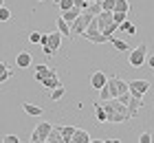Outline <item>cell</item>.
I'll return each instance as SVG.
<instances>
[{
	"label": "cell",
	"instance_id": "e0dca14e",
	"mask_svg": "<svg viewBox=\"0 0 154 143\" xmlns=\"http://www.w3.org/2000/svg\"><path fill=\"white\" fill-rule=\"evenodd\" d=\"M128 11H130V2L128 0H115L112 13H123V16H128Z\"/></svg>",
	"mask_w": 154,
	"mask_h": 143
},
{
	"label": "cell",
	"instance_id": "52a82bcc",
	"mask_svg": "<svg viewBox=\"0 0 154 143\" xmlns=\"http://www.w3.org/2000/svg\"><path fill=\"white\" fill-rule=\"evenodd\" d=\"M128 90H130V95L143 97L150 90V82L148 79H132V82H128Z\"/></svg>",
	"mask_w": 154,
	"mask_h": 143
},
{
	"label": "cell",
	"instance_id": "f1b7e54d",
	"mask_svg": "<svg viewBox=\"0 0 154 143\" xmlns=\"http://www.w3.org/2000/svg\"><path fill=\"white\" fill-rule=\"evenodd\" d=\"M0 141H2V143H18L20 139H18V134H5Z\"/></svg>",
	"mask_w": 154,
	"mask_h": 143
},
{
	"label": "cell",
	"instance_id": "7a4b0ae2",
	"mask_svg": "<svg viewBox=\"0 0 154 143\" xmlns=\"http://www.w3.org/2000/svg\"><path fill=\"white\" fill-rule=\"evenodd\" d=\"M95 22H97V29H99L103 35H108V38H110V35H115L117 26H119L112 20V11H103V9L95 16Z\"/></svg>",
	"mask_w": 154,
	"mask_h": 143
},
{
	"label": "cell",
	"instance_id": "7c38bea8",
	"mask_svg": "<svg viewBox=\"0 0 154 143\" xmlns=\"http://www.w3.org/2000/svg\"><path fill=\"white\" fill-rule=\"evenodd\" d=\"M106 79H108V75H103L101 70H95L93 75H90V86H93L95 90H99L103 84H106Z\"/></svg>",
	"mask_w": 154,
	"mask_h": 143
},
{
	"label": "cell",
	"instance_id": "4fadbf2b",
	"mask_svg": "<svg viewBox=\"0 0 154 143\" xmlns=\"http://www.w3.org/2000/svg\"><path fill=\"white\" fill-rule=\"evenodd\" d=\"M11 75H13V66L7 64V62H0V84L11 79Z\"/></svg>",
	"mask_w": 154,
	"mask_h": 143
},
{
	"label": "cell",
	"instance_id": "30bf717a",
	"mask_svg": "<svg viewBox=\"0 0 154 143\" xmlns=\"http://www.w3.org/2000/svg\"><path fill=\"white\" fill-rule=\"evenodd\" d=\"M60 44H62V33H60V31H51V33H46V46L51 48V53H53V55L57 53Z\"/></svg>",
	"mask_w": 154,
	"mask_h": 143
},
{
	"label": "cell",
	"instance_id": "8992f818",
	"mask_svg": "<svg viewBox=\"0 0 154 143\" xmlns=\"http://www.w3.org/2000/svg\"><path fill=\"white\" fill-rule=\"evenodd\" d=\"M51 126H53V123H48V121H40V123L35 126V130L31 132V143H42V141H46L48 132H51Z\"/></svg>",
	"mask_w": 154,
	"mask_h": 143
},
{
	"label": "cell",
	"instance_id": "3957f363",
	"mask_svg": "<svg viewBox=\"0 0 154 143\" xmlns=\"http://www.w3.org/2000/svg\"><path fill=\"white\" fill-rule=\"evenodd\" d=\"M82 38H86L88 42H93V44H106V42L110 40L108 35H103L99 29H97V22H95V16L90 18V22L86 24V29H84Z\"/></svg>",
	"mask_w": 154,
	"mask_h": 143
},
{
	"label": "cell",
	"instance_id": "2e32d148",
	"mask_svg": "<svg viewBox=\"0 0 154 143\" xmlns=\"http://www.w3.org/2000/svg\"><path fill=\"white\" fill-rule=\"evenodd\" d=\"M22 108H24V112H26V114H31V117H40V114L44 112V110L40 108V106L31 104V101H24V104H22Z\"/></svg>",
	"mask_w": 154,
	"mask_h": 143
},
{
	"label": "cell",
	"instance_id": "9a60e30c",
	"mask_svg": "<svg viewBox=\"0 0 154 143\" xmlns=\"http://www.w3.org/2000/svg\"><path fill=\"white\" fill-rule=\"evenodd\" d=\"M79 11H82V9H79V7H75V5H73V7H71V9H66V11H62V20H66V22H68V24H71V22H73V20H75L77 16H79Z\"/></svg>",
	"mask_w": 154,
	"mask_h": 143
},
{
	"label": "cell",
	"instance_id": "484cf974",
	"mask_svg": "<svg viewBox=\"0 0 154 143\" xmlns=\"http://www.w3.org/2000/svg\"><path fill=\"white\" fill-rule=\"evenodd\" d=\"M9 20H11V11L2 5L0 7V22H9Z\"/></svg>",
	"mask_w": 154,
	"mask_h": 143
},
{
	"label": "cell",
	"instance_id": "e575fe53",
	"mask_svg": "<svg viewBox=\"0 0 154 143\" xmlns=\"http://www.w3.org/2000/svg\"><path fill=\"white\" fill-rule=\"evenodd\" d=\"M2 5H5V0H0V7H2Z\"/></svg>",
	"mask_w": 154,
	"mask_h": 143
},
{
	"label": "cell",
	"instance_id": "4dcf8cb0",
	"mask_svg": "<svg viewBox=\"0 0 154 143\" xmlns=\"http://www.w3.org/2000/svg\"><path fill=\"white\" fill-rule=\"evenodd\" d=\"M139 143H152V134L150 132H143L141 137H139Z\"/></svg>",
	"mask_w": 154,
	"mask_h": 143
},
{
	"label": "cell",
	"instance_id": "9c48e42d",
	"mask_svg": "<svg viewBox=\"0 0 154 143\" xmlns=\"http://www.w3.org/2000/svg\"><path fill=\"white\" fill-rule=\"evenodd\" d=\"M141 106H143V97L130 95L128 104H125V108H128V117H130V119H134L137 114H139V108H141Z\"/></svg>",
	"mask_w": 154,
	"mask_h": 143
},
{
	"label": "cell",
	"instance_id": "1f68e13d",
	"mask_svg": "<svg viewBox=\"0 0 154 143\" xmlns=\"http://www.w3.org/2000/svg\"><path fill=\"white\" fill-rule=\"evenodd\" d=\"M121 92H128V82H123L121 77H119V95Z\"/></svg>",
	"mask_w": 154,
	"mask_h": 143
},
{
	"label": "cell",
	"instance_id": "d6a6232c",
	"mask_svg": "<svg viewBox=\"0 0 154 143\" xmlns=\"http://www.w3.org/2000/svg\"><path fill=\"white\" fill-rule=\"evenodd\" d=\"M145 64H148L150 68H154V55H152L150 51H148V55H145Z\"/></svg>",
	"mask_w": 154,
	"mask_h": 143
},
{
	"label": "cell",
	"instance_id": "ba28073f",
	"mask_svg": "<svg viewBox=\"0 0 154 143\" xmlns=\"http://www.w3.org/2000/svg\"><path fill=\"white\" fill-rule=\"evenodd\" d=\"M40 84L44 86L46 90H51V88H55V86H60L62 82H60V77H57V73H55L53 68H48L44 75H42V79H40Z\"/></svg>",
	"mask_w": 154,
	"mask_h": 143
},
{
	"label": "cell",
	"instance_id": "cb8c5ba5",
	"mask_svg": "<svg viewBox=\"0 0 154 143\" xmlns=\"http://www.w3.org/2000/svg\"><path fill=\"white\" fill-rule=\"evenodd\" d=\"M95 117L99 123H106V112H103V106L101 104H95Z\"/></svg>",
	"mask_w": 154,
	"mask_h": 143
},
{
	"label": "cell",
	"instance_id": "6da1fadb",
	"mask_svg": "<svg viewBox=\"0 0 154 143\" xmlns=\"http://www.w3.org/2000/svg\"><path fill=\"white\" fill-rule=\"evenodd\" d=\"M101 106H103V112H106V123H123V121L130 119L125 104H121L117 97L101 101Z\"/></svg>",
	"mask_w": 154,
	"mask_h": 143
},
{
	"label": "cell",
	"instance_id": "83f0119b",
	"mask_svg": "<svg viewBox=\"0 0 154 143\" xmlns=\"http://www.w3.org/2000/svg\"><path fill=\"white\" fill-rule=\"evenodd\" d=\"M101 2V9L103 11H112L115 9V0H99Z\"/></svg>",
	"mask_w": 154,
	"mask_h": 143
},
{
	"label": "cell",
	"instance_id": "603a6c76",
	"mask_svg": "<svg viewBox=\"0 0 154 143\" xmlns=\"http://www.w3.org/2000/svg\"><path fill=\"white\" fill-rule=\"evenodd\" d=\"M57 31H60L62 35H68V31H71V24H68L66 20H62V16L57 18Z\"/></svg>",
	"mask_w": 154,
	"mask_h": 143
},
{
	"label": "cell",
	"instance_id": "d6986e66",
	"mask_svg": "<svg viewBox=\"0 0 154 143\" xmlns=\"http://www.w3.org/2000/svg\"><path fill=\"white\" fill-rule=\"evenodd\" d=\"M46 143H62L60 126H51V132H48V137H46Z\"/></svg>",
	"mask_w": 154,
	"mask_h": 143
},
{
	"label": "cell",
	"instance_id": "5bb4252c",
	"mask_svg": "<svg viewBox=\"0 0 154 143\" xmlns=\"http://www.w3.org/2000/svg\"><path fill=\"white\" fill-rule=\"evenodd\" d=\"M88 141H90V134L86 130H77L75 128V132L71 137V143H88Z\"/></svg>",
	"mask_w": 154,
	"mask_h": 143
},
{
	"label": "cell",
	"instance_id": "f546056e",
	"mask_svg": "<svg viewBox=\"0 0 154 143\" xmlns=\"http://www.w3.org/2000/svg\"><path fill=\"white\" fill-rule=\"evenodd\" d=\"M57 5H60L62 11H66V9H71V7H73V0H60Z\"/></svg>",
	"mask_w": 154,
	"mask_h": 143
},
{
	"label": "cell",
	"instance_id": "44dd1931",
	"mask_svg": "<svg viewBox=\"0 0 154 143\" xmlns=\"http://www.w3.org/2000/svg\"><path fill=\"white\" fill-rule=\"evenodd\" d=\"M117 29H121L123 33H128V35H137V26L132 24V22H128V20H123V22H119V26Z\"/></svg>",
	"mask_w": 154,
	"mask_h": 143
},
{
	"label": "cell",
	"instance_id": "d4e9b609",
	"mask_svg": "<svg viewBox=\"0 0 154 143\" xmlns=\"http://www.w3.org/2000/svg\"><path fill=\"white\" fill-rule=\"evenodd\" d=\"M46 70H48V66H46V64H38V66H35V70H33V77H35V82H40V79H42V75H44Z\"/></svg>",
	"mask_w": 154,
	"mask_h": 143
},
{
	"label": "cell",
	"instance_id": "4316f807",
	"mask_svg": "<svg viewBox=\"0 0 154 143\" xmlns=\"http://www.w3.org/2000/svg\"><path fill=\"white\" fill-rule=\"evenodd\" d=\"M40 40H42V33L40 31H31L29 33V42H31V44H40Z\"/></svg>",
	"mask_w": 154,
	"mask_h": 143
},
{
	"label": "cell",
	"instance_id": "ac0fdd59",
	"mask_svg": "<svg viewBox=\"0 0 154 143\" xmlns=\"http://www.w3.org/2000/svg\"><path fill=\"white\" fill-rule=\"evenodd\" d=\"M64 92H66V88L60 84V86H55V88L48 90V97H51V101H60V99L64 97Z\"/></svg>",
	"mask_w": 154,
	"mask_h": 143
},
{
	"label": "cell",
	"instance_id": "8fae6325",
	"mask_svg": "<svg viewBox=\"0 0 154 143\" xmlns=\"http://www.w3.org/2000/svg\"><path fill=\"white\" fill-rule=\"evenodd\" d=\"M31 64H33V57L29 51H20L16 55V68H31Z\"/></svg>",
	"mask_w": 154,
	"mask_h": 143
},
{
	"label": "cell",
	"instance_id": "5b68a950",
	"mask_svg": "<svg viewBox=\"0 0 154 143\" xmlns=\"http://www.w3.org/2000/svg\"><path fill=\"white\" fill-rule=\"evenodd\" d=\"M145 55H148V44H139L134 48H130V55H128V64L132 68H141L145 64Z\"/></svg>",
	"mask_w": 154,
	"mask_h": 143
},
{
	"label": "cell",
	"instance_id": "7402d4cb",
	"mask_svg": "<svg viewBox=\"0 0 154 143\" xmlns=\"http://www.w3.org/2000/svg\"><path fill=\"white\" fill-rule=\"evenodd\" d=\"M108 42H110V44H112V46L117 48V51H121V53H123V51H130V46L125 44L123 40H117L115 35H110V40H108Z\"/></svg>",
	"mask_w": 154,
	"mask_h": 143
},
{
	"label": "cell",
	"instance_id": "d590c367",
	"mask_svg": "<svg viewBox=\"0 0 154 143\" xmlns=\"http://www.w3.org/2000/svg\"><path fill=\"white\" fill-rule=\"evenodd\" d=\"M86 2H95V0H86Z\"/></svg>",
	"mask_w": 154,
	"mask_h": 143
},
{
	"label": "cell",
	"instance_id": "ffe728a7",
	"mask_svg": "<svg viewBox=\"0 0 154 143\" xmlns=\"http://www.w3.org/2000/svg\"><path fill=\"white\" fill-rule=\"evenodd\" d=\"M75 128L73 126H60V134H62V143H71V137H73Z\"/></svg>",
	"mask_w": 154,
	"mask_h": 143
},
{
	"label": "cell",
	"instance_id": "277c9868",
	"mask_svg": "<svg viewBox=\"0 0 154 143\" xmlns=\"http://www.w3.org/2000/svg\"><path fill=\"white\" fill-rule=\"evenodd\" d=\"M90 18H93V13H88L86 9L79 11V16H77L73 22H71V31H68V38H79V35L84 33V29H86V24L90 22Z\"/></svg>",
	"mask_w": 154,
	"mask_h": 143
},
{
	"label": "cell",
	"instance_id": "836d02e7",
	"mask_svg": "<svg viewBox=\"0 0 154 143\" xmlns=\"http://www.w3.org/2000/svg\"><path fill=\"white\" fill-rule=\"evenodd\" d=\"M73 5H75V7H79L82 11H84V9L88 7V2H86V0H73Z\"/></svg>",
	"mask_w": 154,
	"mask_h": 143
}]
</instances>
